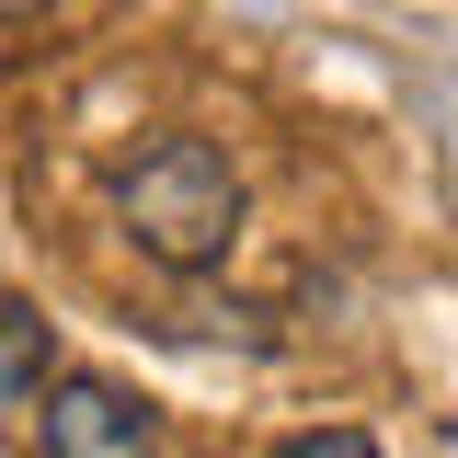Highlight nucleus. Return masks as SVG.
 I'll return each mask as SVG.
<instances>
[{
  "mask_svg": "<svg viewBox=\"0 0 458 458\" xmlns=\"http://www.w3.org/2000/svg\"><path fill=\"white\" fill-rule=\"evenodd\" d=\"M241 218H252V183L229 161L218 138H195V126H172L149 149H126L114 161V229L161 264V276H207L241 252Z\"/></svg>",
  "mask_w": 458,
  "mask_h": 458,
  "instance_id": "nucleus-1",
  "label": "nucleus"
},
{
  "mask_svg": "<svg viewBox=\"0 0 458 458\" xmlns=\"http://www.w3.org/2000/svg\"><path fill=\"white\" fill-rule=\"evenodd\" d=\"M35 436H47V458H172L161 412L126 390V378H104V367H47Z\"/></svg>",
  "mask_w": 458,
  "mask_h": 458,
  "instance_id": "nucleus-2",
  "label": "nucleus"
},
{
  "mask_svg": "<svg viewBox=\"0 0 458 458\" xmlns=\"http://www.w3.org/2000/svg\"><path fill=\"white\" fill-rule=\"evenodd\" d=\"M0 390H47V333H35V310L23 298H0Z\"/></svg>",
  "mask_w": 458,
  "mask_h": 458,
  "instance_id": "nucleus-3",
  "label": "nucleus"
},
{
  "mask_svg": "<svg viewBox=\"0 0 458 458\" xmlns=\"http://www.w3.org/2000/svg\"><path fill=\"white\" fill-rule=\"evenodd\" d=\"M276 458H378V447H367V436H355V424H321V436H286Z\"/></svg>",
  "mask_w": 458,
  "mask_h": 458,
  "instance_id": "nucleus-4",
  "label": "nucleus"
},
{
  "mask_svg": "<svg viewBox=\"0 0 458 458\" xmlns=\"http://www.w3.org/2000/svg\"><path fill=\"white\" fill-rule=\"evenodd\" d=\"M57 0H0V35H12V23H47Z\"/></svg>",
  "mask_w": 458,
  "mask_h": 458,
  "instance_id": "nucleus-5",
  "label": "nucleus"
}]
</instances>
